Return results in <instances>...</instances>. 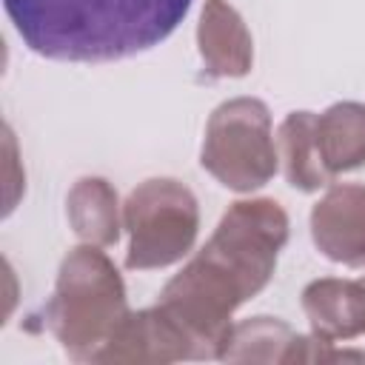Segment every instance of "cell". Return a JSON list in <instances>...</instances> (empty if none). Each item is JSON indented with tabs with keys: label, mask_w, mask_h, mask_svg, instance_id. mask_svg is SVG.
<instances>
[{
	"label": "cell",
	"mask_w": 365,
	"mask_h": 365,
	"mask_svg": "<svg viewBox=\"0 0 365 365\" xmlns=\"http://www.w3.org/2000/svg\"><path fill=\"white\" fill-rule=\"evenodd\" d=\"M288 242V214L277 200H237L217 222L202 257L228 271L245 297L259 294L274 277L277 257Z\"/></svg>",
	"instance_id": "5b68a950"
},
{
	"label": "cell",
	"mask_w": 365,
	"mask_h": 365,
	"mask_svg": "<svg viewBox=\"0 0 365 365\" xmlns=\"http://www.w3.org/2000/svg\"><path fill=\"white\" fill-rule=\"evenodd\" d=\"M194 359V348L188 334L177 325V319L154 305L143 311H131L111 342L103 348L97 362H180Z\"/></svg>",
	"instance_id": "ba28073f"
},
{
	"label": "cell",
	"mask_w": 365,
	"mask_h": 365,
	"mask_svg": "<svg viewBox=\"0 0 365 365\" xmlns=\"http://www.w3.org/2000/svg\"><path fill=\"white\" fill-rule=\"evenodd\" d=\"M362 282H365V274H362Z\"/></svg>",
	"instance_id": "9a60e30c"
},
{
	"label": "cell",
	"mask_w": 365,
	"mask_h": 365,
	"mask_svg": "<svg viewBox=\"0 0 365 365\" xmlns=\"http://www.w3.org/2000/svg\"><path fill=\"white\" fill-rule=\"evenodd\" d=\"M277 154L282 160L285 180L299 191H319L331 182L325 168L319 140H317V114L291 111L277 128Z\"/></svg>",
	"instance_id": "7c38bea8"
},
{
	"label": "cell",
	"mask_w": 365,
	"mask_h": 365,
	"mask_svg": "<svg viewBox=\"0 0 365 365\" xmlns=\"http://www.w3.org/2000/svg\"><path fill=\"white\" fill-rule=\"evenodd\" d=\"M245 299L240 282L197 251V257L165 282L157 305L188 334L194 359H220L234 325L231 317Z\"/></svg>",
	"instance_id": "8992f818"
},
{
	"label": "cell",
	"mask_w": 365,
	"mask_h": 365,
	"mask_svg": "<svg viewBox=\"0 0 365 365\" xmlns=\"http://www.w3.org/2000/svg\"><path fill=\"white\" fill-rule=\"evenodd\" d=\"M200 163L231 191L262 188L279 165L268 106L257 97L220 103L208 117Z\"/></svg>",
	"instance_id": "277c9868"
},
{
	"label": "cell",
	"mask_w": 365,
	"mask_h": 365,
	"mask_svg": "<svg viewBox=\"0 0 365 365\" xmlns=\"http://www.w3.org/2000/svg\"><path fill=\"white\" fill-rule=\"evenodd\" d=\"M123 228L128 231L125 265L131 271L174 265L197 240V197L188 185L171 177L143 180L123 202Z\"/></svg>",
	"instance_id": "3957f363"
},
{
	"label": "cell",
	"mask_w": 365,
	"mask_h": 365,
	"mask_svg": "<svg viewBox=\"0 0 365 365\" xmlns=\"http://www.w3.org/2000/svg\"><path fill=\"white\" fill-rule=\"evenodd\" d=\"M197 48L211 77H245L254 66V40L228 0H205L197 23Z\"/></svg>",
	"instance_id": "9c48e42d"
},
{
	"label": "cell",
	"mask_w": 365,
	"mask_h": 365,
	"mask_svg": "<svg viewBox=\"0 0 365 365\" xmlns=\"http://www.w3.org/2000/svg\"><path fill=\"white\" fill-rule=\"evenodd\" d=\"M20 40L60 63H111L160 46L191 0H3Z\"/></svg>",
	"instance_id": "6da1fadb"
},
{
	"label": "cell",
	"mask_w": 365,
	"mask_h": 365,
	"mask_svg": "<svg viewBox=\"0 0 365 365\" xmlns=\"http://www.w3.org/2000/svg\"><path fill=\"white\" fill-rule=\"evenodd\" d=\"M314 245L334 262L362 268L365 265V185L339 182L331 185L311 208Z\"/></svg>",
	"instance_id": "52a82bcc"
},
{
	"label": "cell",
	"mask_w": 365,
	"mask_h": 365,
	"mask_svg": "<svg viewBox=\"0 0 365 365\" xmlns=\"http://www.w3.org/2000/svg\"><path fill=\"white\" fill-rule=\"evenodd\" d=\"M302 311L311 334L328 342H345L365 334V282L359 279H314L302 291Z\"/></svg>",
	"instance_id": "30bf717a"
},
{
	"label": "cell",
	"mask_w": 365,
	"mask_h": 365,
	"mask_svg": "<svg viewBox=\"0 0 365 365\" xmlns=\"http://www.w3.org/2000/svg\"><path fill=\"white\" fill-rule=\"evenodd\" d=\"M71 231L88 245H114L123 228V205L114 185L103 177H83L66 197Z\"/></svg>",
	"instance_id": "8fae6325"
},
{
	"label": "cell",
	"mask_w": 365,
	"mask_h": 365,
	"mask_svg": "<svg viewBox=\"0 0 365 365\" xmlns=\"http://www.w3.org/2000/svg\"><path fill=\"white\" fill-rule=\"evenodd\" d=\"M317 140L331 177L365 165V103L345 100L317 114Z\"/></svg>",
	"instance_id": "4fadbf2b"
},
{
	"label": "cell",
	"mask_w": 365,
	"mask_h": 365,
	"mask_svg": "<svg viewBox=\"0 0 365 365\" xmlns=\"http://www.w3.org/2000/svg\"><path fill=\"white\" fill-rule=\"evenodd\" d=\"M297 331L277 317H251L231 325L220 359L228 362H282L291 365Z\"/></svg>",
	"instance_id": "5bb4252c"
},
{
	"label": "cell",
	"mask_w": 365,
	"mask_h": 365,
	"mask_svg": "<svg viewBox=\"0 0 365 365\" xmlns=\"http://www.w3.org/2000/svg\"><path fill=\"white\" fill-rule=\"evenodd\" d=\"M128 314L123 277L100 245L71 248L46 302V325L60 348L77 362H97Z\"/></svg>",
	"instance_id": "7a4b0ae2"
}]
</instances>
